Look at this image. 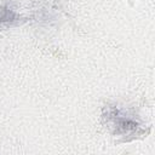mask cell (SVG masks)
<instances>
[{"label":"cell","instance_id":"cell-1","mask_svg":"<svg viewBox=\"0 0 155 155\" xmlns=\"http://www.w3.org/2000/svg\"><path fill=\"white\" fill-rule=\"evenodd\" d=\"M103 119L113 133L122 137L134 138L145 132L143 122L136 114L117 105H108L104 109Z\"/></svg>","mask_w":155,"mask_h":155},{"label":"cell","instance_id":"cell-2","mask_svg":"<svg viewBox=\"0 0 155 155\" xmlns=\"http://www.w3.org/2000/svg\"><path fill=\"white\" fill-rule=\"evenodd\" d=\"M18 18H19V15L10 4H5L0 6V24L11 25L13 22L18 21Z\"/></svg>","mask_w":155,"mask_h":155}]
</instances>
